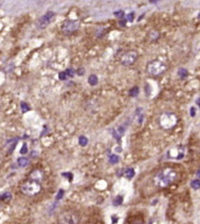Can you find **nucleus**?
<instances>
[{
  "mask_svg": "<svg viewBox=\"0 0 200 224\" xmlns=\"http://www.w3.org/2000/svg\"><path fill=\"white\" fill-rule=\"evenodd\" d=\"M177 178V172L172 168H163L154 176V183L158 187L165 188L169 186Z\"/></svg>",
  "mask_w": 200,
  "mask_h": 224,
  "instance_id": "1",
  "label": "nucleus"
},
{
  "mask_svg": "<svg viewBox=\"0 0 200 224\" xmlns=\"http://www.w3.org/2000/svg\"><path fill=\"white\" fill-rule=\"evenodd\" d=\"M178 75H179L180 78H185V77H188V71L186 70V69L184 68H180L179 70H178Z\"/></svg>",
  "mask_w": 200,
  "mask_h": 224,
  "instance_id": "12",
  "label": "nucleus"
},
{
  "mask_svg": "<svg viewBox=\"0 0 200 224\" xmlns=\"http://www.w3.org/2000/svg\"><path fill=\"white\" fill-rule=\"evenodd\" d=\"M124 174H125L126 178L130 180V179H132L133 176H135V170H133L132 168H127V169L125 170V173Z\"/></svg>",
  "mask_w": 200,
  "mask_h": 224,
  "instance_id": "14",
  "label": "nucleus"
},
{
  "mask_svg": "<svg viewBox=\"0 0 200 224\" xmlns=\"http://www.w3.org/2000/svg\"><path fill=\"white\" fill-rule=\"evenodd\" d=\"M145 89H146V95L148 96L150 94V86L146 84V85H145Z\"/></svg>",
  "mask_w": 200,
  "mask_h": 224,
  "instance_id": "33",
  "label": "nucleus"
},
{
  "mask_svg": "<svg viewBox=\"0 0 200 224\" xmlns=\"http://www.w3.org/2000/svg\"><path fill=\"white\" fill-rule=\"evenodd\" d=\"M112 135L115 137V139H117V141L119 142V143H120V142H121V135H120L119 133H118V131H117V130H113Z\"/></svg>",
  "mask_w": 200,
  "mask_h": 224,
  "instance_id": "27",
  "label": "nucleus"
},
{
  "mask_svg": "<svg viewBox=\"0 0 200 224\" xmlns=\"http://www.w3.org/2000/svg\"><path fill=\"white\" fill-rule=\"evenodd\" d=\"M166 70H167L166 64L163 61L158 60V59L152 60V61L148 62L147 66H146V72H147V74L154 77L160 76V75H162Z\"/></svg>",
  "mask_w": 200,
  "mask_h": 224,
  "instance_id": "2",
  "label": "nucleus"
},
{
  "mask_svg": "<svg viewBox=\"0 0 200 224\" xmlns=\"http://www.w3.org/2000/svg\"><path fill=\"white\" fill-rule=\"evenodd\" d=\"M133 17H135V13L133 12H132V13H129V14L127 15V21H132L133 20Z\"/></svg>",
  "mask_w": 200,
  "mask_h": 224,
  "instance_id": "30",
  "label": "nucleus"
},
{
  "mask_svg": "<svg viewBox=\"0 0 200 224\" xmlns=\"http://www.w3.org/2000/svg\"><path fill=\"white\" fill-rule=\"evenodd\" d=\"M158 37H159V33L157 31H152V33H150V38H152V40L158 39Z\"/></svg>",
  "mask_w": 200,
  "mask_h": 224,
  "instance_id": "23",
  "label": "nucleus"
},
{
  "mask_svg": "<svg viewBox=\"0 0 200 224\" xmlns=\"http://www.w3.org/2000/svg\"><path fill=\"white\" fill-rule=\"evenodd\" d=\"M190 114H191V116H192V117H195V116H196V108H195V107H191Z\"/></svg>",
  "mask_w": 200,
  "mask_h": 224,
  "instance_id": "28",
  "label": "nucleus"
},
{
  "mask_svg": "<svg viewBox=\"0 0 200 224\" xmlns=\"http://www.w3.org/2000/svg\"><path fill=\"white\" fill-rule=\"evenodd\" d=\"M20 190L23 195L29 196V197H33V196H36L37 193H39L42 191V184H40V182L29 179V180L25 181L21 185Z\"/></svg>",
  "mask_w": 200,
  "mask_h": 224,
  "instance_id": "3",
  "label": "nucleus"
},
{
  "mask_svg": "<svg viewBox=\"0 0 200 224\" xmlns=\"http://www.w3.org/2000/svg\"><path fill=\"white\" fill-rule=\"evenodd\" d=\"M98 76H96L95 74H90L89 77H88V83H89V85L91 86H95L96 84H98Z\"/></svg>",
  "mask_w": 200,
  "mask_h": 224,
  "instance_id": "11",
  "label": "nucleus"
},
{
  "mask_svg": "<svg viewBox=\"0 0 200 224\" xmlns=\"http://www.w3.org/2000/svg\"><path fill=\"white\" fill-rule=\"evenodd\" d=\"M66 73L68 74V76L73 77V76H74V74H75V71L73 70V69L69 68V69H67V70H66Z\"/></svg>",
  "mask_w": 200,
  "mask_h": 224,
  "instance_id": "25",
  "label": "nucleus"
},
{
  "mask_svg": "<svg viewBox=\"0 0 200 224\" xmlns=\"http://www.w3.org/2000/svg\"><path fill=\"white\" fill-rule=\"evenodd\" d=\"M119 161H120V158H119V156H115V154H112V156H109V163L110 164H118L119 163Z\"/></svg>",
  "mask_w": 200,
  "mask_h": 224,
  "instance_id": "16",
  "label": "nucleus"
},
{
  "mask_svg": "<svg viewBox=\"0 0 200 224\" xmlns=\"http://www.w3.org/2000/svg\"><path fill=\"white\" fill-rule=\"evenodd\" d=\"M62 176H66V178H69V180H72L73 179V176L71 173H68V172H65V173H62Z\"/></svg>",
  "mask_w": 200,
  "mask_h": 224,
  "instance_id": "32",
  "label": "nucleus"
},
{
  "mask_svg": "<svg viewBox=\"0 0 200 224\" xmlns=\"http://www.w3.org/2000/svg\"><path fill=\"white\" fill-rule=\"evenodd\" d=\"M57 222L58 224H78L79 219L75 212L68 210V212H64L58 215Z\"/></svg>",
  "mask_w": 200,
  "mask_h": 224,
  "instance_id": "5",
  "label": "nucleus"
},
{
  "mask_svg": "<svg viewBox=\"0 0 200 224\" xmlns=\"http://www.w3.org/2000/svg\"><path fill=\"white\" fill-rule=\"evenodd\" d=\"M196 104L198 105V106H199V108H200V97H198V98H197V100H196Z\"/></svg>",
  "mask_w": 200,
  "mask_h": 224,
  "instance_id": "35",
  "label": "nucleus"
},
{
  "mask_svg": "<svg viewBox=\"0 0 200 224\" xmlns=\"http://www.w3.org/2000/svg\"><path fill=\"white\" fill-rule=\"evenodd\" d=\"M115 16L118 17V18H123L125 16V13L123 11H118V12H115Z\"/></svg>",
  "mask_w": 200,
  "mask_h": 224,
  "instance_id": "24",
  "label": "nucleus"
},
{
  "mask_svg": "<svg viewBox=\"0 0 200 224\" xmlns=\"http://www.w3.org/2000/svg\"><path fill=\"white\" fill-rule=\"evenodd\" d=\"M122 203H123V197H122V196H117L112 202V204L115 206H120Z\"/></svg>",
  "mask_w": 200,
  "mask_h": 224,
  "instance_id": "15",
  "label": "nucleus"
},
{
  "mask_svg": "<svg viewBox=\"0 0 200 224\" xmlns=\"http://www.w3.org/2000/svg\"><path fill=\"white\" fill-rule=\"evenodd\" d=\"M64 195H65V190H64V189H59L58 193H57L56 197H55V200H56V201H59V200H62V198L64 197Z\"/></svg>",
  "mask_w": 200,
  "mask_h": 224,
  "instance_id": "21",
  "label": "nucleus"
},
{
  "mask_svg": "<svg viewBox=\"0 0 200 224\" xmlns=\"http://www.w3.org/2000/svg\"><path fill=\"white\" fill-rule=\"evenodd\" d=\"M20 108H21V111H22L23 113H25V112H28V111L30 110L29 105H28L25 102H21L20 103Z\"/></svg>",
  "mask_w": 200,
  "mask_h": 224,
  "instance_id": "18",
  "label": "nucleus"
},
{
  "mask_svg": "<svg viewBox=\"0 0 200 224\" xmlns=\"http://www.w3.org/2000/svg\"><path fill=\"white\" fill-rule=\"evenodd\" d=\"M76 73H77L78 75H82V76H83V75L85 74V69H84V68L77 69V70H76Z\"/></svg>",
  "mask_w": 200,
  "mask_h": 224,
  "instance_id": "31",
  "label": "nucleus"
},
{
  "mask_svg": "<svg viewBox=\"0 0 200 224\" xmlns=\"http://www.w3.org/2000/svg\"><path fill=\"white\" fill-rule=\"evenodd\" d=\"M11 198H12V196H11V193H8V191L1 195V200H2V201H8V200H11Z\"/></svg>",
  "mask_w": 200,
  "mask_h": 224,
  "instance_id": "20",
  "label": "nucleus"
},
{
  "mask_svg": "<svg viewBox=\"0 0 200 224\" xmlns=\"http://www.w3.org/2000/svg\"><path fill=\"white\" fill-rule=\"evenodd\" d=\"M126 127H127V125H124V126L122 125V126H120L119 128H118V130H117V131H118V133H119V134L121 135V137L124 134V132H125Z\"/></svg>",
  "mask_w": 200,
  "mask_h": 224,
  "instance_id": "22",
  "label": "nucleus"
},
{
  "mask_svg": "<svg viewBox=\"0 0 200 224\" xmlns=\"http://www.w3.org/2000/svg\"><path fill=\"white\" fill-rule=\"evenodd\" d=\"M58 77H59V79H61V81H65V79H67V77H68V74L66 73V71H65V72H61L58 74Z\"/></svg>",
  "mask_w": 200,
  "mask_h": 224,
  "instance_id": "26",
  "label": "nucleus"
},
{
  "mask_svg": "<svg viewBox=\"0 0 200 224\" xmlns=\"http://www.w3.org/2000/svg\"><path fill=\"white\" fill-rule=\"evenodd\" d=\"M139 88L138 87H133V88H132L130 89V91H129V95L130 96H132V97H135V96H138V94H139Z\"/></svg>",
  "mask_w": 200,
  "mask_h": 224,
  "instance_id": "17",
  "label": "nucleus"
},
{
  "mask_svg": "<svg viewBox=\"0 0 200 224\" xmlns=\"http://www.w3.org/2000/svg\"><path fill=\"white\" fill-rule=\"evenodd\" d=\"M56 17V13L53 11H49L47 12L44 16H42L37 21V28L40 30H44L45 28H47Z\"/></svg>",
  "mask_w": 200,
  "mask_h": 224,
  "instance_id": "7",
  "label": "nucleus"
},
{
  "mask_svg": "<svg viewBox=\"0 0 200 224\" xmlns=\"http://www.w3.org/2000/svg\"><path fill=\"white\" fill-rule=\"evenodd\" d=\"M31 180L37 181V182H42V179H44V173H42V170L39 169H35L30 173V178Z\"/></svg>",
  "mask_w": 200,
  "mask_h": 224,
  "instance_id": "9",
  "label": "nucleus"
},
{
  "mask_svg": "<svg viewBox=\"0 0 200 224\" xmlns=\"http://www.w3.org/2000/svg\"><path fill=\"white\" fill-rule=\"evenodd\" d=\"M28 152V149H27V144H23L22 145V148L20 149V153L21 154H25Z\"/></svg>",
  "mask_w": 200,
  "mask_h": 224,
  "instance_id": "29",
  "label": "nucleus"
},
{
  "mask_svg": "<svg viewBox=\"0 0 200 224\" xmlns=\"http://www.w3.org/2000/svg\"><path fill=\"white\" fill-rule=\"evenodd\" d=\"M158 123L162 129L169 130V129H173L177 124V116L172 112H163L159 116Z\"/></svg>",
  "mask_w": 200,
  "mask_h": 224,
  "instance_id": "4",
  "label": "nucleus"
},
{
  "mask_svg": "<svg viewBox=\"0 0 200 224\" xmlns=\"http://www.w3.org/2000/svg\"><path fill=\"white\" fill-rule=\"evenodd\" d=\"M126 21H127V19H124V20H120V23H119V25H121V27H125Z\"/></svg>",
  "mask_w": 200,
  "mask_h": 224,
  "instance_id": "34",
  "label": "nucleus"
},
{
  "mask_svg": "<svg viewBox=\"0 0 200 224\" xmlns=\"http://www.w3.org/2000/svg\"><path fill=\"white\" fill-rule=\"evenodd\" d=\"M138 59V53L135 51H127L121 56V64L125 67H129Z\"/></svg>",
  "mask_w": 200,
  "mask_h": 224,
  "instance_id": "8",
  "label": "nucleus"
},
{
  "mask_svg": "<svg viewBox=\"0 0 200 224\" xmlns=\"http://www.w3.org/2000/svg\"><path fill=\"white\" fill-rule=\"evenodd\" d=\"M79 28V22L77 20H72V19H68L65 20L62 25V33L66 36H69L73 34L74 32L77 31Z\"/></svg>",
  "mask_w": 200,
  "mask_h": 224,
  "instance_id": "6",
  "label": "nucleus"
},
{
  "mask_svg": "<svg viewBox=\"0 0 200 224\" xmlns=\"http://www.w3.org/2000/svg\"><path fill=\"white\" fill-rule=\"evenodd\" d=\"M132 224H144V223L142 222V221H135V222L132 223Z\"/></svg>",
  "mask_w": 200,
  "mask_h": 224,
  "instance_id": "36",
  "label": "nucleus"
},
{
  "mask_svg": "<svg viewBox=\"0 0 200 224\" xmlns=\"http://www.w3.org/2000/svg\"><path fill=\"white\" fill-rule=\"evenodd\" d=\"M191 187H192L194 190H198L200 188V180L199 179H196V180H193L191 182Z\"/></svg>",
  "mask_w": 200,
  "mask_h": 224,
  "instance_id": "13",
  "label": "nucleus"
},
{
  "mask_svg": "<svg viewBox=\"0 0 200 224\" xmlns=\"http://www.w3.org/2000/svg\"><path fill=\"white\" fill-rule=\"evenodd\" d=\"M29 163H30V160L28 158H25V156H21V158H19L18 161H17V164H18L20 167L28 166V164H29Z\"/></svg>",
  "mask_w": 200,
  "mask_h": 224,
  "instance_id": "10",
  "label": "nucleus"
},
{
  "mask_svg": "<svg viewBox=\"0 0 200 224\" xmlns=\"http://www.w3.org/2000/svg\"><path fill=\"white\" fill-rule=\"evenodd\" d=\"M197 176H198V179L200 180V169L198 170V171H197Z\"/></svg>",
  "mask_w": 200,
  "mask_h": 224,
  "instance_id": "37",
  "label": "nucleus"
},
{
  "mask_svg": "<svg viewBox=\"0 0 200 224\" xmlns=\"http://www.w3.org/2000/svg\"><path fill=\"white\" fill-rule=\"evenodd\" d=\"M78 141H79V142H78L79 145L83 146V147H84V146L87 145V143H88V139H87L86 137H84V135H81V137H79Z\"/></svg>",
  "mask_w": 200,
  "mask_h": 224,
  "instance_id": "19",
  "label": "nucleus"
},
{
  "mask_svg": "<svg viewBox=\"0 0 200 224\" xmlns=\"http://www.w3.org/2000/svg\"><path fill=\"white\" fill-rule=\"evenodd\" d=\"M198 17H199V18H200V15H199V16H198Z\"/></svg>",
  "mask_w": 200,
  "mask_h": 224,
  "instance_id": "38",
  "label": "nucleus"
}]
</instances>
